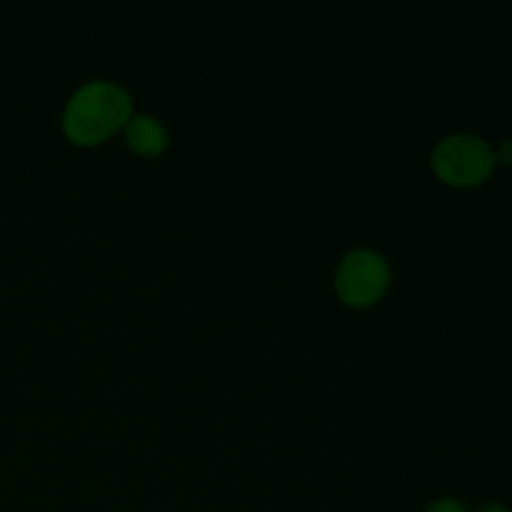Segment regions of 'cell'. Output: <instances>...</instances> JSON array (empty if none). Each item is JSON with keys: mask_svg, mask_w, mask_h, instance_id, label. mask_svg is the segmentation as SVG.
<instances>
[{"mask_svg": "<svg viewBox=\"0 0 512 512\" xmlns=\"http://www.w3.org/2000/svg\"><path fill=\"white\" fill-rule=\"evenodd\" d=\"M495 148L480 135L455 133L440 140L433 150V170L455 188L485 183L495 170Z\"/></svg>", "mask_w": 512, "mask_h": 512, "instance_id": "cell-2", "label": "cell"}, {"mask_svg": "<svg viewBox=\"0 0 512 512\" xmlns=\"http://www.w3.org/2000/svg\"><path fill=\"white\" fill-rule=\"evenodd\" d=\"M478 512H512L508 505H503V503H495V500H490V503H483L478 508Z\"/></svg>", "mask_w": 512, "mask_h": 512, "instance_id": "cell-7", "label": "cell"}, {"mask_svg": "<svg viewBox=\"0 0 512 512\" xmlns=\"http://www.w3.org/2000/svg\"><path fill=\"white\" fill-rule=\"evenodd\" d=\"M423 512H470L468 505L455 498H438L428 505Z\"/></svg>", "mask_w": 512, "mask_h": 512, "instance_id": "cell-5", "label": "cell"}, {"mask_svg": "<svg viewBox=\"0 0 512 512\" xmlns=\"http://www.w3.org/2000/svg\"><path fill=\"white\" fill-rule=\"evenodd\" d=\"M123 130L125 140H128V148L135 150L138 155L155 158V155H163L168 150V130L153 115H133Z\"/></svg>", "mask_w": 512, "mask_h": 512, "instance_id": "cell-4", "label": "cell"}, {"mask_svg": "<svg viewBox=\"0 0 512 512\" xmlns=\"http://www.w3.org/2000/svg\"><path fill=\"white\" fill-rule=\"evenodd\" d=\"M495 160H503V163L512 165V140H503L495 150Z\"/></svg>", "mask_w": 512, "mask_h": 512, "instance_id": "cell-6", "label": "cell"}, {"mask_svg": "<svg viewBox=\"0 0 512 512\" xmlns=\"http://www.w3.org/2000/svg\"><path fill=\"white\" fill-rule=\"evenodd\" d=\"M133 118V98L128 90L108 80H90L68 98L63 110V133L80 148L100 145L113 138Z\"/></svg>", "mask_w": 512, "mask_h": 512, "instance_id": "cell-1", "label": "cell"}, {"mask_svg": "<svg viewBox=\"0 0 512 512\" xmlns=\"http://www.w3.org/2000/svg\"><path fill=\"white\" fill-rule=\"evenodd\" d=\"M390 288V265L370 248L350 250L335 270V293L350 308L378 303Z\"/></svg>", "mask_w": 512, "mask_h": 512, "instance_id": "cell-3", "label": "cell"}]
</instances>
